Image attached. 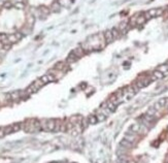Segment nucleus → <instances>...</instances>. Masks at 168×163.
Here are the masks:
<instances>
[{"mask_svg": "<svg viewBox=\"0 0 168 163\" xmlns=\"http://www.w3.org/2000/svg\"><path fill=\"white\" fill-rule=\"evenodd\" d=\"M55 126H56V120L54 119H50L46 121V130L48 131H54L55 130Z\"/></svg>", "mask_w": 168, "mask_h": 163, "instance_id": "2", "label": "nucleus"}, {"mask_svg": "<svg viewBox=\"0 0 168 163\" xmlns=\"http://www.w3.org/2000/svg\"><path fill=\"white\" fill-rule=\"evenodd\" d=\"M77 59H79V57H77L73 52H71L69 54V56H68V58H67V62L68 63H73V62H75Z\"/></svg>", "mask_w": 168, "mask_h": 163, "instance_id": "6", "label": "nucleus"}, {"mask_svg": "<svg viewBox=\"0 0 168 163\" xmlns=\"http://www.w3.org/2000/svg\"><path fill=\"white\" fill-rule=\"evenodd\" d=\"M11 100H19L21 98V91H15L9 94Z\"/></svg>", "mask_w": 168, "mask_h": 163, "instance_id": "7", "label": "nucleus"}, {"mask_svg": "<svg viewBox=\"0 0 168 163\" xmlns=\"http://www.w3.org/2000/svg\"><path fill=\"white\" fill-rule=\"evenodd\" d=\"M125 139H127V140H129L130 143H134V140H135V135H132V134H128V133H126V135H125V137H124Z\"/></svg>", "mask_w": 168, "mask_h": 163, "instance_id": "18", "label": "nucleus"}, {"mask_svg": "<svg viewBox=\"0 0 168 163\" xmlns=\"http://www.w3.org/2000/svg\"><path fill=\"white\" fill-rule=\"evenodd\" d=\"M55 76L54 74H52V73H46V74H44V76H42L41 77H40V80L44 82V84H48V83H50V82H53V81H55Z\"/></svg>", "mask_w": 168, "mask_h": 163, "instance_id": "1", "label": "nucleus"}, {"mask_svg": "<svg viewBox=\"0 0 168 163\" xmlns=\"http://www.w3.org/2000/svg\"><path fill=\"white\" fill-rule=\"evenodd\" d=\"M11 48V43L10 42H8V43H6V45H3V49H4V51H8Z\"/></svg>", "mask_w": 168, "mask_h": 163, "instance_id": "30", "label": "nucleus"}, {"mask_svg": "<svg viewBox=\"0 0 168 163\" xmlns=\"http://www.w3.org/2000/svg\"><path fill=\"white\" fill-rule=\"evenodd\" d=\"M6 134H5V130H4V127H1L0 128V138H2V137H4Z\"/></svg>", "mask_w": 168, "mask_h": 163, "instance_id": "29", "label": "nucleus"}, {"mask_svg": "<svg viewBox=\"0 0 168 163\" xmlns=\"http://www.w3.org/2000/svg\"><path fill=\"white\" fill-rule=\"evenodd\" d=\"M104 38L106 40V43H109L114 40V36H113V33H111V30H107L106 32H104Z\"/></svg>", "mask_w": 168, "mask_h": 163, "instance_id": "3", "label": "nucleus"}, {"mask_svg": "<svg viewBox=\"0 0 168 163\" xmlns=\"http://www.w3.org/2000/svg\"><path fill=\"white\" fill-rule=\"evenodd\" d=\"M159 105H160L161 107H164V106H167L168 105V98H160L158 100V102H157Z\"/></svg>", "mask_w": 168, "mask_h": 163, "instance_id": "9", "label": "nucleus"}, {"mask_svg": "<svg viewBox=\"0 0 168 163\" xmlns=\"http://www.w3.org/2000/svg\"><path fill=\"white\" fill-rule=\"evenodd\" d=\"M60 8H61V5H60V3L58 1L54 2L53 4H52V7H51V10L54 11V12H58L60 10Z\"/></svg>", "mask_w": 168, "mask_h": 163, "instance_id": "8", "label": "nucleus"}, {"mask_svg": "<svg viewBox=\"0 0 168 163\" xmlns=\"http://www.w3.org/2000/svg\"><path fill=\"white\" fill-rule=\"evenodd\" d=\"M21 128H22V124H21V123H15V124H12V129H14V132L20 131Z\"/></svg>", "mask_w": 168, "mask_h": 163, "instance_id": "21", "label": "nucleus"}, {"mask_svg": "<svg viewBox=\"0 0 168 163\" xmlns=\"http://www.w3.org/2000/svg\"><path fill=\"white\" fill-rule=\"evenodd\" d=\"M120 144H121V146H122V147L126 148V149H130V148H132V146H133V144H132V143H130V142H129V140L125 139V138H123L122 140H121Z\"/></svg>", "mask_w": 168, "mask_h": 163, "instance_id": "5", "label": "nucleus"}, {"mask_svg": "<svg viewBox=\"0 0 168 163\" xmlns=\"http://www.w3.org/2000/svg\"><path fill=\"white\" fill-rule=\"evenodd\" d=\"M7 39H8V41H9L10 43L12 42H17L18 41V38H17V36L15 34H10V35H8L7 36Z\"/></svg>", "mask_w": 168, "mask_h": 163, "instance_id": "19", "label": "nucleus"}, {"mask_svg": "<svg viewBox=\"0 0 168 163\" xmlns=\"http://www.w3.org/2000/svg\"><path fill=\"white\" fill-rule=\"evenodd\" d=\"M88 121H89L90 124H96V123L98 122V120H97L96 116H94V115H91V116H89V118H88Z\"/></svg>", "mask_w": 168, "mask_h": 163, "instance_id": "15", "label": "nucleus"}, {"mask_svg": "<svg viewBox=\"0 0 168 163\" xmlns=\"http://www.w3.org/2000/svg\"><path fill=\"white\" fill-rule=\"evenodd\" d=\"M39 10L41 11V14H42V15H44V16L49 15V14H50V11H51L50 8L45 7V6H40V7H39Z\"/></svg>", "mask_w": 168, "mask_h": 163, "instance_id": "16", "label": "nucleus"}, {"mask_svg": "<svg viewBox=\"0 0 168 163\" xmlns=\"http://www.w3.org/2000/svg\"><path fill=\"white\" fill-rule=\"evenodd\" d=\"M27 21H28V24H29L30 27H32L33 24H34V21H35V18H34L32 15H30V16H28V18H27Z\"/></svg>", "mask_w": 168, "mask_h": 163, "instance_id": "22", "label": "nucleus"}, {"mask_svg": "<svg viewBox=\"0 0 168 163\" xmlns=\"http://www.w3.org/2000/svg\"><path fill=\"white\" fill-rule=\"evenodd\" d=\"M62 121L61 120H56V126H55V130L54 132H59L61 131V127H62Z\"/></svg>", "mask_w": 168, "mask_h": 163, "instance_id": "12", "label": "nucleus"}, {"mask_svg": "<svg viewBox=\"0 0 168 163\" xmlns=\"http://www.w3.org/2000/svg\"><path fill=\"white\" fill-rule=\"evenodd\" d=\"M119 32H120V31H119L118 29H115V28H114L113 30H111V33H113L114 38H118V37H119V35H120Z\"/></svg>", "mask_w": 168, "mask_h": 163, "instance_id": "25", "label": "nucleus"}, {"mask_svg": "<svg viewBox=\"0 0 168 163\" xmlns=\"http://www.w3.org/2000/svg\"><path fill=\"white\" fill-rule=\"evenodd\" d=\"M4 130H5V134H10L14 132V129H12V125H9V126H6L4 127Z\"/></svg>", "mask_w": 168, "mask_h": 163, "instance_id": "23", "label": "nucleus"}, {"mask_svg": "<svg viewBox=\"0 0 168 163\" xmlns=\"http://www.w3.org/2000/svg\"><path fill=\"white\" fill-rule=\"evenodd\" d=\"M106 107L108 108L111 113H113V112H115V107H117V105H115L113 102H111L110 100H108V101H107V102H106Z\"/></svg>", "mask_w": 168, "mask_h": 163, "instance_id": "11", "label": "nucleus"}, {"mask_svg": "<svg viewBox=\"0 0 168 163\" xmlns=\"http://www.w3.org/2000/svg\"><path fill=\"white\" fill-rule=\"evenodd\" d=\"M16 36H17V38H18V40H19V39H21V38H22V36H23V35H22V33H21V32H17L16 34Z\"/></svg>", "mask_w": 168, "mask_h": 163, "instance_id": "31", "label": "nucleus"}, {"mask_svg": "<svg viewBox=\"0 0 168 163\" xmlns=\"http://www.w3.org/2000/svg\"><path fill=\"white\" fill-rule=\"evenodd\" d=\"M157 70H159V71H161L162 73H164V76H166V74H168V65L165 64V65H161V66H159Z\"/></svg>", "mask_w": 168, "mask_h": 163, "instance_id": "10", "label": "nucleus"}, {"mask_svg": "<svg viewBox=\"0 0 168 163\" xmlns=\"http://www.w3.org/2000/svg\"><path fill=\"white\" fill-rule=\"evenodd\" d=\"M163 77H164V73H162L161 71H159V70H156V71L153 72V77H150L153 80H160V78H162Z\"/></svg>", "mask_w": 168, "mask_h": 163, "instance_id": "4", "label": "nucleus"}, {"mask_svg": "<svg viewBox=\"0 0 168 163\" xmlns=\"http://www.w3.org/2000/svg\"><path fill=\"white\" fill-rule=\"evenodd\" d=\"M64 67H65V63L64 62H58L57 64L55 65V69L56 70H59V71H61V70H63L64 69Z\"/></svg>", "mask_w": 168, "mask_h": 163, "instance_id": "13", "label": "nucleus"}, {"mask_svg": "<svg viewBox=\"0 0 168 163\" xmlns=\"http://www.w3.org/2000/svg\"><path fill=\"white\" fill-rule=\"evenodd\" d=\"M127 27H128V24L125 23V22H123V23H121L120 26H119V31H125Z\"/></svg>", "mask_w": 168, "mask_h": 163, "instance_id": "24", "label": "nucleus"}, {"mask_svg": "<svg viewBox=\"0 0 168 163\" xmlns=\"http://www.w3.org/2000/svg\"><path fill=\"white\" fill-rule=\"evenodd\" d=\"M33 85H34V86H35V87L37 88V89H38V90H39V89H40V88H41L42 86H44V82H42V81L40 80V78H39V80H36L35 82H34V83H33Z\"/></svg>", "mask_w": 168, "mask_h": 163, "instance_id": "17", "label": "nucleus"}, {"mask_svg": "<svg viewBox=\"0 0 168 163\" xmlns=\"http://www.w3.org/2000/svg\"><path fill=\"white\" fill-rule=\"evenodd\" d=\"M15 7L19 8V10H22V8H24V4H23L22 2H17V3L15 4Z\"/></svg>", "mask_w": 168, "mask_h": 163, "instance_id": "28", "label": "nucleus"}, {"mask_svg": "<svg viewBox=\"0 0 168 163\" xmlns=\"http://www.w3.org/2000/svg\"><path fill=\"white\" fill-rule=\"evenodd\" d=\"M144 21H145V18H144V17H142V16H141V17H138V16H137L136 24H142Z\"/></svg>", "mask_w": 168, "mask_h": 163, "instance_id": "26", "label": "nucleus"}, {"mask_svg": "<svg viewBox=\"0 0 168 163\" xmlns=\"http://www.w3.org/2000/svg\"><path fill=\"white\" fill-rule=\"evenodd\" d=\"M12 6V3L10 1H5L3 3V7H5V8H10Z\"/></svg>", "mask_w": 168, "mask_h": 163, "instance_id": "27", "label": "nucleus"}, {"mask_svg": "<svg viewBox=\"0 0 168 163\" xmlns=\"http://www.w3.org/2000/svg\"><path fill=\"white\" fill-rule=\"evenodd\" d=\"M72 52L74 53V54H75L77 57H80V56L84 55V50L81 49V48H76V49H74Z\"/></svg>", "mask_w": 168, "mask_h": 163, "instance_id": "14", "label": "nucleus"}, {"mask_svg": "<svg viewBox=\"0 0 168 163\" xmlns=\"http://www.w3.org/2000/svg\"><path fill=\"white\" fill-rule=\"evenodd\" d=\"M96 118H97L98 122H102V121H104L106 119V116H105V115H103V114H101V113H98L96 115Z\"/></svg>", "mask_w": 168, "mask_h": 163, "instance_id": "20", "label": "nucleus"}]
</instances>
